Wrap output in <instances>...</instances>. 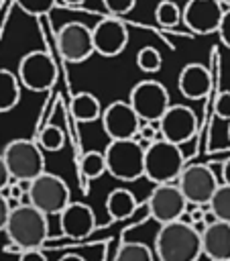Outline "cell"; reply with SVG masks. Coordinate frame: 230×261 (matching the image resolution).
Here are the masks:
<instances>
[{"label": "cell", "instance_id": "74e56055", "mask_svg": "<svg viewBox=\"0 0 230 261\" xmlns=\"http://www.w3.org/2000/svg\"><path fill=\"white\" fill-rule=\"evenodd\" d=\"M228 137H230V128H228Z\"/></svg>", "mask_w": 230, "mask_h": 261}, {"label": "cell", "instance_id": "e575fe53", "mask_svg": "<svg viewBox=\"0 0 230 261\" xmlns=\"http://www.w3.org/2000/svg\"><path fill=\"white\" fill-rule=\"evenodd\" d=\"M222 184L230 186V159L224 161V165H222Z\"/></svg>", "mask_w": 230, "mask_h": 261}, {"label": "cell", "instance_id": "83f0119b", "mask_svg": "<svg viewBox=\"0 0 230 261\" xmlns=\"http://www.w3.org/2000/svg\"><path fill=\"white\" fill-rule=\"evenodd\" d=\"M16 2V6L24 12V14H28V16H43V14H49L53 8H55V4H57V0H14Z\"/></svg>", "mask_w": 230, "mask_h": 261}, {"label": "cell", "instance_id": "5b68a950", "mask_svg": "<svg viewBox=\"0 0 230 261\" xmlns=\"http://www.w3.org/2000/svg\"><path fill=\"white\" fill-rule=\"evenodd\" d=\"M2 157L12 179H35L45 171V155L35 141L14 139L4 147Z\"/></svg>", "mask_w": 230, "mask_h": 261}, {"label": "cell", "instance_id": "9a60e30c", "mask_svg": "<svg viewBox=\"0 0 230 261\" xmlns=\"http://www.w3.org/2000/svg\"><path fill=\"white\" fill-rule=\"evenodd\" d=\"M222 12L218 0H187L181 8V20L195 35H212L218 31Z\"/></svg>", "mask_w": 230, "mask_h": 261}, {"label": "cell", "instance_id": "52a82bcc", "mask_svg": "<svg viewBox=\"0 0 230 261\" xmlns=\"http://www.w3.org/2000/svg\"><path fill=\"white\" fill-rule=\"evenodd\" d=\"M128 104L136 112V116L145 122H157L163 112L169 108V92L157 80H142L132 86L128 94Z\"/></svg>", "mask_w": 230, "mask_h": 261}, {"label": "cell", "instance_id": "7402d4cb", "mask_svg": "<svg viewBox=\"0 0 230 261\" xmlns=\"http://www.w3.org/2000/svg\"><path fill=\"white\" fill-rule=\"evenodd\" d=\"M208 210L214 214V218L230 222V186L228 184H218V188L214 190L208 202Z\"/></svg>", "mask_w": 230, "mask_h": 261}, {"label": "cell", "instance_id": "4316f807", "mask_svg": "<svg viewBox=\"0 0 230 261\" xmlns=\"http://www.w3.org/2000/svg\"><path fill=\"white\" fill-rule=\"evenodd\" d=\"M63 143H65V135L57 124H47L39 135V147L43 151H51V153L59 151L63 149Z\"/></svg>", "mask_w": 230, "mask_h": 261}, {"label": "cell", "instance_id": "2e32d148", "mask_svg": "<svg viewBox=\"0 0 230 261\" xmlns=\"http://www.w3.org/2000/svg\"><path fill=\"white\" fill-rule=\"evenodd\" d=\"M59 226L69 239H83L96 228V214L83 202H69L59 212Z\"/></svg>", "mask_w": 230, "mask_h": 261}, {"label": "cell", "instance_id": "44dd1931", "mask_svg": "<svg viewBox=\"0 0 230 261\" xmlns=\"http://www.w3.org/2000/svg\"><path fill=\"white\" fill-rule=\"evenodd\" d=\"M20 102V82L16 73L0 67V112H10Z\"/></svg>", "mask_w": 230, "mask_h": 261}, {"label": "cell", "instance_id": "603a6c76", "mask_svg": "<svg viewBox=\"0 0 230 261\" xmlns=\"http://www.w3.org/2000/svg\"><path fill=\"white\" fill-rule=\"evenodd\" d=\"M79 171L85 179H98L106 173V159L100 151H85L79 159Z\"/></svg>", "mask_w": 230, "mask_h": 261}, {"label": "cell", "instance_id": "3957f363", "mask_svg": "<svg viewBox=\"0 0 230 261\" xmlns=\"http://www.w3.org/2000/svg\"><path fill=\"white\" fill-rule=\"evenodd\" d=\"M185 167V155L181 145H175L167 139H157L145 147L142 159V177L153 184L175 181L181 169Z\"/></svg>", "mask_w": 230, "mask_h": 261}, {"label": "cell", "instance_id": "cb8c5ba5", "mask_svg": "<svg viewBox=\"0 0 230 261\" xmlns=\"http://www.w3.org/2000/svg\"><path fill=\"white\" fill-rule=\"evenodd\" d=\"M114 261H155V253L145 243H122L116 251Z\"/></svg>", "mask_w": 230, "mask_h": 261}, {"label": "cell", "instance_id": "4fadbf2b", "mask_svg": "<svg viewBox=\"0 0 230 261\" xmlns=\"http://www.w3.org/2000/svg\"><path fill=\"white\" fill-rule=\"evenodd\" d=\"M100 118H102L104 133L108 135L110 141H114V139H132L138 133V126H140V118L136 116V112L132 110L128 100L110 102L102 110Z\"/></svg>", "mask_w": 230, "mask_h": 261}, {"label": "cell", "instance_id": "836d02e7", "mask_svg": "<svg viewBox=\"0 0 230 261\" xmlns=\"http://www.w3.org/2000/svg\"><path fill=\"white\" fill-rule=\"evenodd\" d=\"M10 179H12V177H10V173H8V167H6V163H4V157L0 155V190H4Z\"/></svg>", "mask_w": 230, "mask_h": 261}, {"label": "cell", "instance_id": "484cf974", "mask_svg": "<svg viewBox=\"0 0 230 261\" xmlns=\"http://www.w3.org/2000/svg\"><path fill=\"white\" fill-rule=\"evenodd\" d=\"M161 65H163V57H161L159 49H155V47H151V45L138 49V53H136V67H138L140 71L155 73V71L161 69Z\"/></svg>", "mask_w": 230, "mask_h": 261}, {"label": "cell", "instance_id": "5bb4252c", "mask_svg": "<svg viewBox=\"0 0 230 261\" xmlns=\"http://www.w3.org/2000/svg\"><path fill=\"white\" fill-rule=\"evenodd\" d=\"M92 43H94V53L102 57H116L128 45V29L116 16L102 18L92 29Z\"/></svg>", "mask_w": 230, "mask_h": 261}, {"label": "cell", "instance_id": "4dcf8cb0", "mask_svg": "<svg viewBox=\"0 0 230 261\" xmlns=\"http://www.w3.org/2000/svg\"><path fill=\"white\" fill-rule=\"evenodd\" d=\"M216 33L220 35V41L230 49V8H226L222 12V18H220V24H218Z\"/></svg>", "mask_w": 230, "mask_h": 261}, {"label": "cell", "instance_id": "8992f818", "mask_svg": "<svg viewBox=\"0 0 230 261\" xmlns=\"http://www.w3.org/2000/svg\"><path fill=\"white\" fill-rule=\"evenodd\" d=\"M28 198L35 208H39L43 214L49 216V214H59L71 202V192L61 175L45 169L35 179H31Z\"/></svg>", "mask_w": 230, "mask_h": 261}, {"label": "cell", "instance_id": "9c48e42d", "mask_svg": "<svg viewBox=\"0 0 230 261\" xmlns=\"http://www.w3.org/2000/svg\"><path fill=\"white\" fill-rule=\"evenodd\" d=\"M177 186L181 190V194L185 196L187 204H208L214 190L218 188V177L214 173V169L206 163H191L185 165L181 169V173L177 175Z\"/></svg>", "mask_w": 230, "mask_h": 261}, {"label": "cell", "instance_id": "f546056e", "mask_svg": "<svg viewBox=\"0 0 230 261\" xmlns=\"http://www.w3.org/2000/svg\"><path fill=\"white\" fill-rule=\"evenodd\" d=\"M214 112H216L220 118L230 120V92H228V90H224V92L218 94V98H216V102H214Z\"/></svg>", "mask_w": 230, "mask_h": 261}, {"label": "cell", "instance_id": "30bf717a", "mask_svg": "<svg viewBox=\"0 0 230 261\" xmlns=\"http://www.w3.org/2000/svg\"><path fill=\"white\" fill-rule=\"evenodd\" d=\"M187 206L189 204L175 181L155 184V188L151 190L149 200H147L149 216L159 224L179 220L187 212Z\"/></svg>", "mask_w": 230, "mask_h": 261}, {"label": "cell", "instance_id": "6da1fadb", "mask_svg": "<svg viewBox=\"0 0 230 261\" xmlns=\"http://www.w3.org/2000/svg\"><path fill=\"white\" fill-rule=\"evenodd\" d=\"M153 253L159 261H197L202 257L199 232L181 218L165 222L155 234Z\"/></svg>", "mask_w": 230, "mask_h": 261}, {"label": "cell", "instance_id": "277c9868", "mask_svg": "<svg viewBox=\"0 0 230 261\" xmlns=\"http://www.w3.org/2000/svg\"><path fill=\"white\" fill-rule=\"evenodd\" d=\"M106 171L120 181H136L142 177L145 145L132 139H114L104 149Z\"/></svg>", "mask_w": 230, "mask_h": 261}, {"label": "cell", "instance_id": "ac0fdd59", "mask_svg": "<svg viewBox=\"0 0 230 261\" xmlns=\"http://www.w3.org/2000/svg\"><path fill=\"white\" fill-rule=\"evenodd\" d=\"M210 84H212L210 71L202 63H187L179 71L177 88L189 100H202V98H206L208 92H210Z\"/></svg>", "mask_w": 230, "mask_h": 261}, {"label": "cell", "instance_id": "e0dca14e", "mask_svg": "<svg viewBox=\"0 0 230 261\" xmlns=\"http://www.w3.org/2000/svg\"><path fill=\"white\" fill-rule=\"evenodd\" d=\"M202 239V255L208 261H230V222L212 220L206 224Z\"/></svg>", "mask_w": 230, "mask_h": 261}, {"label": "cell", "instance_id": "ba28073f", "mask_svg": "<svg viewBox=\"0 0 230 261\" xmlns=\"http://www.w3.org/2000/svg\"><path fill=\"white\" fill-rule=\"evenodd\" d=\"M16 77L31 92H47L57 82V65L47 51H28L18 61Z\"/></svg>", "mask_w": 230, "mask_h": 261}, {"label": "cell", "instance_id": "1f68e13d", "mask_svg": "<svg viewBox=\"0 0 230 261\" xmlns=\"http://www.w3.org/2000/svg\"><path fill=\"white\" fill-rule=\"evenodd\" d=\"M18 261H47V257L41 249H22Z\"/></svg>", "mask_w": 230, "mask_h": 261}, {"label": "cell", "instance_id": "f1b7e54d", "mask_svg": "<svg viewBox=\"0 0 230 261\" xmlns=\"http://www.w3.org/2000/svg\"><path fill=\"white\" fill-rule=\"evenodd\" d=\"M102 4L112 16H122L134 8L136 0H102Z\"/></svg>", "mask_w": 230, "mask_h": 261}, {"label": "cell", "instance_id": "d6986e66", "mask_svg": "<svg viewBox=\"0 0 230 261\" xmlns=\"http://www.w3.org/2000/svg\"><path fill=\"white\" fill-rule=\"evenodd\" d=\"M138 208L134 194L126 188H116L106 196V212L112 220H124Z\"/></svg>", "mask_w": 230, "mask_h": 261}, {"label": "cell", "instance_id": "7c38bea8", "mask_svg": "<svg viewBox=\"0 0 230 261\" xmlns=\"http://www.w3.org/2000/svg\"><path fill=\"white\" fill-rule=\"evenodd\" d=\"M157 128L163 139L175 145H183L197 133V116L189 106L169 104V108L157 120Z\"/></svg>", "mask_w": 230, "mask_h": 261}, {"label": "cell", "instance_id": "8d00e7d4", "mask_svg": "<svg viewBox=\"0 0 230 261\" xmlns=\"http://www.w3.org/2000/svg\"><path fill=\"white\" fill-rule=\"evenodd\" d=\"M59 4H65V6H71V8H75V6H81L85 0H57Z\"/></svg>", "mask_w": 230, "mask_h": 261}, {"label": "cell", "instance_id": "d6a6232c", "mask_svg": "<svg viewBox=\"0 0 230 261\" xmlns=\"http://www.w3.org/2000/svg\"><path fill=\"white\" fill-rule=\"evenodd\" d=\"M8 212H10V206H8V198L4 194H0V230H4L6 226V220H8Z\"/></svg>", "mask_w": 230, "mask_h": 261}, {"label": "cell", "instance_id": "8fae6325", "mask_svg": "<svg viewBox=\"0 0 230 261\" xmlns=\"http://www.w3.org/2000/svg\"><path fill=\"white\" fill-rule=\"evenodd\" d=\"M57 49L67 63H81L94 55L92 29L83 22L71 20L57 31Z\"/></svg>", "mask_w": 230, "mask_h": 261}, {"label": "cell", "instance_id": "ffe728a7", "mask_svg": "<svg viewBox=\"0 0 230 261\" xmlns=\"http://www.w3.org/2000/svg\"><path fill=\"white\" fill-rule=\"evenodd\" d=\"M69 112L77 122H94L102 114V104L92 92H77L69 102Z\"/></svg>", "mask_w": 230, "mask_h": 261}, {"label": "cell", "instance_id": "7a4b0ae2", "mask_svg": "<svg viewBox=\"0 0 230 261\" xmlns=\"http://www.w3.org/2000/svg\"><path fill=\"white\" fill-rule=\"evenodd\" d=\"M4 232L18 249H43L49 239V220L33 204H18L10 208Z\"/></svg>", "mask_w": 230, "mask_h": 261}, {"label": "cell", "instance_id": "d590c367", "mask_svg": "<svg viewBox=\"0 0 230 261\" xmlns=\"http://www.w3.org/2000/svg\"><path fill=\"white\" fill-rule=\"evenodd\" d=\"M59 261H85L81 255H75V253H67V255H63Z\"/></svg>", "mask_w": 230, "mask_h": 261}, {"label": "cell", "instance_id": "d4e9b609", "mask_svg": "<svg viewBox=\"0 0 230 261\" xmlns=\"http://www.w3.org/2000/svg\"><path fill=\"white\" fill-rule=\"evenodd\" d=\"M155 20L165 29H173L181 22V8L173 0H161L155 6Z\"/></svg>", "mask_w": 230, "mask_h": 261}]
</instances>
